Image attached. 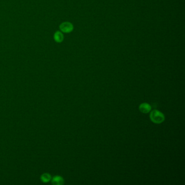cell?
Here are the masks:
<instances>
[{"mask_svg": "<svg viewBox=\"0 0 185 185\" xmlns=\"http://www.w3.org/2000/svg\"><path fill=\"white\" fill-rule=\"evenodd\" d=\"M150 118L151 121L156 124H160L165 120L164 114L157 110H153L150 114Z\"/></svg>", "mask_w": 185, "mask_h": 185, "instance_id": "6da1fadb", "label": "cell"}, {"mask_svg": "<svg viewBox=\"0 0 185 185\" xmlns=\"http://www.w3.org/2000/svg\"><path fill=\"white\" fill-rule=\"evenodd\" d=\"M60 29L64 33H70L73 31V26L72 24L69 22H64L60 25Z\"/></svg>", "mask_w": 185, "mask_h": 185, "instance_id": "7a4b0ae2", "label": "cell"}, {"mask_svg": "<svg viewBox=\"0 0 185 185\" xmlns=\"http://www.w3.org/2000/svg\"><path fill=\"white\" fill-rule=\"evenodd\" d=\"M151 108L150 105L148 104V103H144L141 104L139 107V110L141 112L144 113V114H147L148 112L150 111Z\"/></svg>", "mask_w": 185, "mask_h": 185, "instance_id": "3957f363", "label": "cell"}, {"mask_svg": "<svg viewBox=\"0 0 185 185\" xmlns=\"http://www.w3.org/2000/svg\"><path fill=\"white\" fill-rule=\"evenodd\" d=\"M52 183L55 185H61L64 183V180L60 176H55L52 179Z\"/></svg>", "mask_w": 185, "mask_h": 185, "instance_id": "277c9868", "label": "cell"}, {"mask_svg": "<svg viewBox=\"0 0 185 185\" xmlns=\"http://www.w3.org/2000/svg\"><path fill=\"white\" fill-rule=\"evenodd\" d=\"M55 40L57 42H61L64 40V35L63 33L60 31H57L54 35Z\"/></svg>", "mask_w": 185, "mask_h": 185, "instance_id": "5b68a950", "label": "cell"}, {"mask_svg": "<svg viewBox=\"0 0 185 185\" xmlns=\"http://www.w3.org/2000/svg\"><path fill=\"white\" fill-rule=\"evenodd\" d=\"M51 176L48 173H44L41 176V180L43 183H48L51 181Z\"/></svg>", "mask_w": 185, "mask_h": 185, "instance_id": "8992f818", "label": "cell"}]
</instances>
